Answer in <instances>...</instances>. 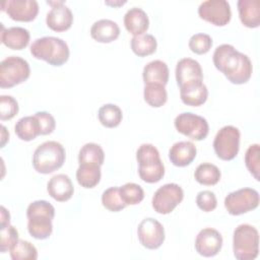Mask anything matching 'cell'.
Masks as SVG:
<instances>
[{
    "label": "cell",
    "mask_w": 260,
    "mask_h": 260,
    "mask_svg": "<svg viewBox=\"0 0 260 260\" xmlns=\"http://www.w3.org/2000/svg\"><path fill=\"white\" fill-rule=\"evenodd\" d=\"M212 60L215 68L234 84L246 83L252 75L253 67L249 57L230 44L216 47Z\"/></svg>",
    "instance_id": "6da1fadb"
},
{
    "label": "cell",
    "mask_w": 260,
    "mask_h": 260,
    "mask_svg": "<svg viewBox=\"0 0 260 260\" xmlns=\"http://www.w3.org/2000/svg\"><path fill=\"white\" fill-rule=\"evenodd\" d=\"M27 231L38 240L48 239L53 232L52 219L55 216L54 206L46 200L31 202L26 209Z\"/></svg>",
    "instance_id": "7a4b0ae2"
},
{
    "label": "cell",
    "mask_w": 260,
    "mask_h": 260,
    "mask_svg": "<svg viewBox=\"0 0 260 260\" xmlns=\"http://www.w3.org/2000/svg\"><path fill=\"white\" fill-rule=\"evenodd\" d=\"M30 54L50 65L61 66L69 58V48L65 41L56 37H43L30 45Z\"/></svg>",
    "instance_id": "3957f363"
},
{
    "label": "cell",
    "mask_w": 260,
    "mask_h": 260,
    "mask_svg": "<svg viewBox=\"0 0 260 260\" xmlns=\"http://www.w3.org/2000/svg\"><path fill=\"white\" fill-rule=\"evenodd\" d=\"M138 161V174L146 183H156L165 175V166L160 159L157 148L149 143L141 144L136 151Z\"/></svg>",
    "instance_id": "277c9868"
},
{
    "label": "cell",
    "mask_w": 260,
    "mask_h": 260,
    "mask_svg": "<svg viewBox=\"0 0 260 260\" xmlns=\"http://www.w3.org/2000/svg\"><path fill=\"white\" fill-rule=\"evenodd\" d=\"M65 157V149L61 143L46 141L36 148L32 156V166L38 173L51 174L63 166Z\"/></svg>",
    "instance_id": "5b68a950"
},
{
    "label": "cell",
    "mask_w": 260,
    "mask_h": 260,
    "mask_svg": "<svg viewBox=\"0 0 260 260\" xmlns=\"http://www.w3.org/2000/svg\"><path fill=\"white\" fill-rule=\"evenodd\" d=\"M234 256L238 260H254L259 252V234L255 226L243 223L238 225L233 236Z\"/></svg>",
    "instance_id": "8992f818"
},
{
    "label": "cell",
    "mask_w": 260,
    "mask_h": 260,
    "mask_svg": "<svg viewBox=\"0 0 260 260\" xmlns=\"http://www.w3.org/2000/svg\"><path fill=\"white\" fill-rule=\"evenodd\" d=\"M30 74V68L24 59L10 56L0 63V86L10 88L25 81Z\"/></svg>",
    "instance_id": "52a82bcc"
},
{
    "label": "cell",
    "mask_w": 260,
    "mask_h": 260,
    "mask_svg": "<svg viewBox=\"0 0 260 260\" xmlns=\"http://www.w3.org/2000/svg\"><path fill=\"white\" fill-rule=\"evenodd\" d=\"M240 131L232 125L223 126L216 133L213 148L216 155L222 160L234 159L240 149Z\"/></svg>",
    "instance_id": "ba28073f"
},
{
    "label": "cell",
    "mask_w": 260,
    "mask_h": 260,
    "mask_svg": "<svg viewBox=\"0 0 260 260\" xmlns=\"http://www.w3.org/2000/svg\"><path fill=\"white\" fill-rule=\"evenodd\" d=\"M259 205V193L253 188H242L224 198V207L232 215H241Z\"/></svg>",
    "instance_id": "9c48e42d"
},
{
    "label": "cell",
    "mask_w": 260,
    "mask_h": 260,
    "mask_svg": "<svg viewBox=\"0 0 260 260\" xmlns=\"http://www.w3.org/2000/svg\"><path fill=\"white\" fill-rule=\"evenodd\" d=\"M183 198V189L176 183H169L155 191L151 203L154 211L160 214H168L181 203Z\"/></svg>",
    "instance_id": "30bf717a"
},
{
    "label": "cell",
    "mask_w": 260,
    "mask_h": 260,
    "mask_svg": "<svg viewBox=\"0 0 260 260\" xmlns=\"http://www.w3.org/2000/svg\"><path fill=\"white\" fill-rule=\"evenodd\" d=\"M174 124L178 132L193 140L200 141L208 135L209 126L206 119L190 112L179 114Z\"/></svg>",
    "instance_id": "8fae6325"
},
{
    "label": "cell",
    "mask_w": 260,
    "mask_h": 260,
    "mask_svg": "<svg viewBox=\"0 0 260 260\" xmlns=\"http://www.w3.org/2000/svg\"><path fill=\"white\" fill-rule=\"evenodd\" d=\"M199 16L217 26L228 24L232 17L231 6L225 0H207L198 7Z\"/></svg>",
    "instance_id": "7c38bea8"
},
{
    "label": "cell",
    "mask_w": 260,
    "mask_h": 260,
    "mask_svg": "<svg viewBox=\"0 0 260 260\" xmlns=\"http://www.w3.org/2000/svg\"><path fill=\"white\" fill-rule=\"evenodd\" d=\"M137 236L143 247L154 250L159 248L165 241V229L158 220L147 217L138 224Z\"/></svg>",
    "instance_id": "4fadbf2b"
},
{
    "label": "cell",
    "mask_w": 260,
    "mask_h": 260,
    "mask_svg": "<svg viewBox=\"0 0 260 260\" xmlns=\"http://www.w3.org/2000/svg\"><path fill=\"white\" fill-rule=\"evenodd\" d=\"M1 9L15 21L28 22L39 13V4L36 0H8L1 4Z\"/></svg>",
    "instance_id": "5bb4252c"
},
{
    "label": "cell",
    "mask_w": 260,
    "mask_h": 260,
    "mask_svg": "<svg viewBox=\"0 0 260 260\" xmlns=\"http://www.w3.org/2000/svg\"><path fill=\"white\" fill-rule=\"evenodd\" d=\"M52 6L47 13V25L55 31H64L71 27L73 22V14L64 1H47Z\"/></svg>",
    "instance_id": "9a60e30c"
},
{
    "label": "cell",
    "mask_w": 260,
    "mask_h": 260,
    "mask_svg": "<svg viewBox=\"0 0 260 260\" xmlns=\"http://www.w3.org/2000/svg\"><path fill=\"white\" fill-rule=\"evenodd\" d=\"M222 247V237L220 233L211 228L201 230L195 239L196 252L203 257H213Z\"/></svg>",
    "instance_id": "2e32d148"
},
{
    "label": "cell",
    "mask_w": 260,
    "mask_h": 260,
    "mask_svg": "<svg viewBox=\"0 0 260 260\" xmlns=\"http://www.w3.org/2000/svg\"><path fill=\"white\" fill-rule=\"evenodd\" d=\"M176 80L179 87L202 81L203 73L199 62L191 58L181 59L176 66Z\"/></svg>",
    "instance_id": "e0dca14e"
},
{
    "label": "cell",
    "mask_w": 260,
    "mask_h": 260,
    "mask_svg": "<svg viewBox=\"0 0 260 260\" xmlns=\"http://www.w3.org/2000/svg\"><path fill=\"white\" fill-rule=\"evenodd\" d=\"M47 191L49 195L56 201L64 202L72 197L74 187L71 179L67 175L58 174L49 180L47 184Z\"/></svg>",
    "instance_id": "ac0fdd59"
},
{
    "label": "cell",
    "mask_w": 260,
    "mask_h": 260,
    "mask_svg": "<svg viewBox=\"0 0 260 260\" xmlns=\"http://www.w3.org/2000/svg\"><path fill=\"white\" fill-rule=\"evenodd\" d=\"M197 149L191 141H179L173 144L169 151V158L176 167H186L196 157Z\"/></svg>",
    "instance_id": "d6986e66"
},
{
    "label": "cell",
    "mask_w": 260,
    "mask_h": 260,
    "mask_svg": "<svg viewBox=\"0 0 260 260\" xmlns=\"http://www.w3.org/2000/svg\"><path fill=\"white\" fill-rule=\"evenodd\" d=\"M180 96L185 105L198 107L206 102L208 89L203 81H196L180 87Z\"/></svg>",
    "instance_id": "ffe728a7"
},
{
    "label": "cell",
    "mask_w": 260,
    "mask_h": 260,
    "mask_svg": "<svg viewBox=\"0 0 260 260\" xmlns=\"http://www.w3.org/2000/svg\"><path fill=\"white\" fill-rule=\"evenodd\" d=\"M126 29L134 36L143 35L149 27V19L146 12L138 7L130 8L124 15Z\"/></svg>",
    "instance_id": "44dd1931"
},
{
    "label": "cell",
    "mask_w": 260,
    "mask_h": 260,
    "mask_svg": "<svg viewBox=\"0 0 260 260\" xmlns=\"http://www.w3.org/2000/svg\"><path fill=\"white\" fill-rule=\"evenodd\" d=\"M29 39V31L24 27L12 26L9 28H5L2 25L1 42L9 49L22 50L28 45Z\"/></svg>",
    "instance_id": "7402d4cb"
},
{
    "label": "cell",
    "mask_w": 260,
    "mask_h": 260,
    "mask_svg": "<svg viewBox=\"0 0 260 260\" xmlns=\"http://www.w3.org/2000/svg\"><path fill=\"white\" fill-rule=\"evenodd\" d=\"M120 35L119 25L111 19H100L90 27V36L99 43H111Z\"/></svg>",
    "instance_id": "603a6c76"
},
{
    "label": "cell",
    "mask_w": 260,
    "mask_h": 260,
    "mask_svg": "<svg viewBox=\"0 0 260 260\" xmlns=\"http://www.w3.org/2000/svg\"><path fill=\"white\" fill-rule=\"evenodd\" d=\"M142 78L144 84L166 85L169 81V67L161 60H153L144 66Z\"/></svg>",
    "instance_id": "cb8c5ba5"
},
{
    "label": "cell",
    "mask_w": 260,
    "mask_h": 260,
    "mask_svg": "<svg viewBox=\"0 0 260 260\" xmlns=\"http://www.w3.org/2000/svg\"><path fill=\"white\" fill-rule=\"evenodd\" d=\"M238 11L241 22L250 28L258 27L260 24V2L259 0H239Z\"/></svg>",
    "instance_id": "d4e9b609"
},
{
    "label": "cell",
    "mask_w": 260,
    "mask_h": 260,
    "mask_svg": "<svg viewBox=\"0 0 260 260\" xmlns=\"http://www.w3.org/2000/svg\"><path fill=\"white\" fill-rule=\"evenodd\" d=\"M14 131L17 137L24 141L34 140L37 136L41 135V126L37 117L34 116H26L20 118L15 126Z\"/></svg>",
    "instance_id": "484cf974"
},
{
    "label": "cell",
    "mask_w": 260,
    "mask_h": 260,
    "mask_svg": "<svg viewBox=\"0 0 260 260\" xmlns=\"http://www.w3.org/2000/svg\"><path fill=\"white\" fill-rule=\"evenodd\" d=\"M101 166L93 164H79L76 171L78 184L83 188H93L101 180Z\"/></svg>",
    "instance_id": "4316f807"
},
{
    "label": "cell",
    "mask_w": 260,
    "mask_h": 260,
    "mask_svg": "<svg viewBox=\"0 0 260 260\" xmlns=\"http://www.w3.org/2000/svg\"><path fill=\"white\" fill-rule=\"evenodd\" d=\"M156 39L149 34L134 36L131 39V49L134 54L139 57H145L156 51Z\"/></svg>",
    "instance_id": "83f0119b"
},
{
    "label": "cell",
    "mask_w": 260,
    "mask_h": 260,
    "mask_svg": "<svg viewBox=\"0 0 260 260\" xmlns=\"http://www.w3.org/2000/svg\"><path fill=\"white\" fill-rule=\"evenodd\" d=\"M221 177V173L219 169L212 164L203 162L200 164L194 173L195 180L201 184L206 186H212L219 182Z\"/></svg>",
    "instance_id": "f1b7e54d"
},
{
    "label": "cell",
    "mask_w": 260,
    "mask_h": 260,
    "mask_svg": "<svg viewBox=\"0 0 260 260\" xmlns=\"http://www.w3.org/2000/svg\"><path fill=\"white\" fill-rule=\"evenodd\" d=\"M105 160V152L103 148L93 142L85 143L79 150V164H93L102 166Z\"/></svg>",
    "instance_id": "f546056e"
},
{
    "label": "cell",
    "mask_w": 260,
    "mask_h": 260,
    "mask_svg": "<svg viewBox=\"0 0 260 260\" xmlns=\"http://www.w3.org/2000/svg\"><path fill=\"white\" fill-rule=\"evenodd\" d=\"M101 124L107 128L117 127L123 118L121 109L114 104H107L102 106L98 112Z\"/></svg>",
    "instance_id": "4dcf8cb0"
},
{
    "label": "cell",
    "mask_w": 260,
    "mask_h": 260,
    "mask_svg": "<svg viewBox=\"0 0 260 260\" xmlns=\"http://www.w3.org/2000/svg\"><path fill=\"white\" fill-rule=\"evenodd\" d=\"M144 101L153 108L164 106L168 100V93L165 85L161 84H145L143 89Z\"/></svg>",
    "instance_id": "1f68e13d"
},
{
    "label": "cell",
    "mask_w": 260,
    "mask_h": 260,
    "mask_svg": "<svg viewBox=\"0 0 260 260\" xmlns=\"http://www.w3.org/2000/svg\"><path fill=\"white\" fill-rule=\"evenodd\" d=\"M102 203L105 208L113 212H118L127 206L122 199L119 187H110L105 190L102 195Z\"/></svg>",
    "instance_id": "d6a6232c"
},
{
    "label": "cell",
    "mask_w": 260,
    "mask_h": 260,
    "mask_svg": "<svg viewBox=\"0 0 260 260\" xmlns=\"http://www.w3.org/2000/svg\"><path fill=\"white\" fill-rule=\"evenodd\" d=\"M9 253L12 260H36L38 258L37 248L24 240H18Z\"/></svg>",
    "instance_id": "836d02e7"
},
{
    "label": "cell",
    "mask_w": 260,
    "mask_h": 260,
    "mask_svg": "<svg viewBox=\"0 0 260 260\" xmlns=\"http://www.w3.org/2000/svg\"><path fill=\"white\" fill-rule=\"evenodd\" d=\"M120 193L126 205L139 204L144 198V191L138 184L126 183L120 187Z\"/></svg>",
    "instance_id": "e575fe53"
},
{
    "label": "cell",
    "mask_w": 260,
    "mask_h": 260,
    "mask_svg": "<svg viewBox=\"0 0 260 260\" xmlns=\"http://www.w3.org/2000/svg\"><path fill=\"white\" fill-rule=\"evenodd\" d=\"M190 50L198 55L206 54L212 46V39L206 34H195L189 40Z\"/></svg>",
    "instance_id": "d590c367"
},
{
    "label": "cell",
    "mask_w": 260,
    "mask_h": 260,
    "mask_svg": "<svg viewBox=\"0 0 260 260\" xmlns=\"http://www.w3.org/2000/svg\"><path fill=\"white\" fill-rule=\"evenodd\" d=\"M259 153H260L259 144L255 143L248 147L246 154H245L246 167L257 181L259 180V172H260Z\"/></svg>",
    "instance_id": "8d00e7d4"
},
{
    "label": "cell",
    "mask_w": 260,
    "mask_h": 260,
    "mask_svg": "<svg viewBox=\"0 0 260 260\" xmlns=\"http://www.w3.org/2000/svg\"><path fill=\"white\" fill-rule=\"evenodd\" d=\"M0 230H1L0 251L1 253H5L9 251L18 241V232L10 223L4 226H0Z\"/></svg>",
    "instance_id": "74e56055"
},
{
    "label": "cell",
    "mask_w": 260,
    "mask_h": 260,
    "mask_svg": "<svg viewBox=\"0 0 260 260\" xmlns=\"http://www.w3.org/2000/svg\"><path fill=\"white\" fill-rule=\"evenodd\" d=\"M18 113V104L11 95L0 96V119L2 121L12 119Z\"/></svg>",
    "instance_id": "f35d334b"
},
{
    "label": "cell",
    "mask_w": 260,
    "mask_h": 260,
    "mask_svg": "<svg viewBox=\"0 0 260 260\" xmlns=\"http://www.w3.org/2000/svg\"><path fill=\"white\" fill-rule=\"evenodd\" d=\"M196 204L201 210L205 212L212 211L216 208L217 205L216 196L209 190L200 191L196 196Z\"/></svg>",
    "instance_id": "ab89813d"
},
{
    "label": "cell",
    "mask_w": 260,
    "mask_h": 260,
    "mask_svg": "<svg viewBox=\"0 0 260 260\" xmlns=\"http://www.w3.org/2000/svg\"><path fill=\"white\" fill-rule=\"evenodd\" d=\"M37 119L39 120L41 126V135L51 134L56 127V122L54 117L48 112H37L35 114Z\"/></svg>",
    "instance_id": "60d3db41"
},
{
    "label": "cell",
    "mask_w": 260,
    "mask_h": 260,
    "mask_svg": "<svg viewBox=\"0 0 260 260\" xmlns=\"http://www.w3.org/2000/svg\"><path fill=\"white\" fill-rule=\"evenodd\" d=\"M9 222H10V214L4 206H1V225L0 226L9 224Z\"/></svg>",
    "instance_id": "b9f144b4"
}]
</instances>
